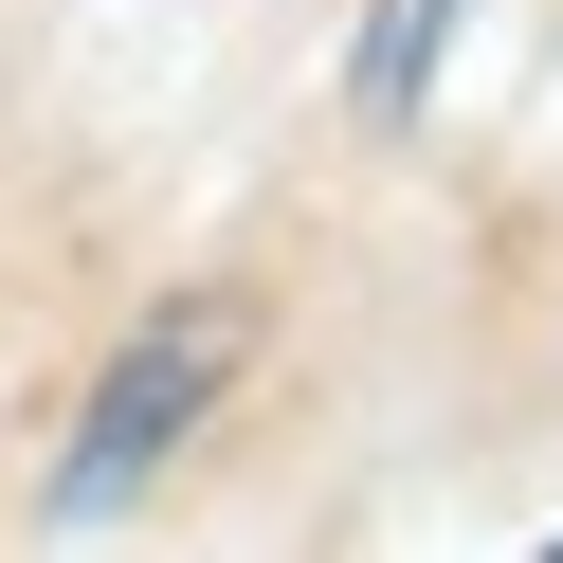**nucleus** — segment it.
Listing matches in <instances>:
<instances>
[{"instance_id":"obj_2","label":"nucleus","mask_w":563,"mask_h":563,"mask_svg":"<svg viewBox=\"0 0 563 563\" xmlns=\"http://www.w3.org/2000/svg\"><path fill=\"white\" fill-rule=\"evenodd\" d=\"M437 19H454V0H382V37H364V110H400V91H418V55H437Z\"/></svg>"},{"instance_id":"obj_1","label":"nucleus","mask_w":563,"mask_h":563,"mask_svg":"<svg viewBox=\"0 0 563 563\" xmlns=\"http://www.w3.org/2000/svg\"><path fill=\"white\" fill-rule=\"evenodd\" d=\"M236 345H255V309H236V291L146 309V328H128V364L91 382V418H74V473H55V509H110V490H146L164 454H183V418L236 382Z\"/></svg>"}]
</instances>
